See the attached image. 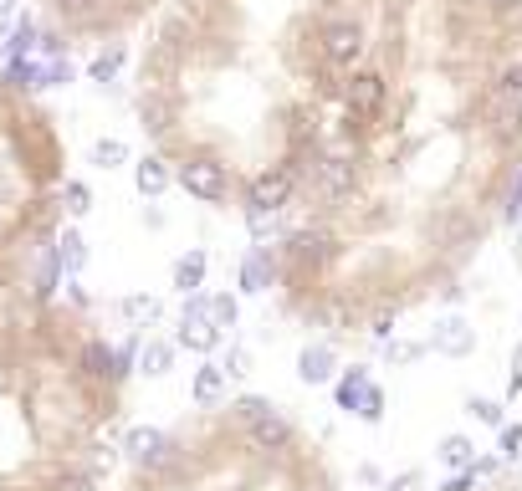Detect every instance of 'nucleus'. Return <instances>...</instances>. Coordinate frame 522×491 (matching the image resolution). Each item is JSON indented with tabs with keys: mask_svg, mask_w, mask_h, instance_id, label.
<instances>
[{
	"mask_svg": "<svg viewBox=\"0 0 522 491\" xmlns=\"http://www.w3.org/2000/svg\"><path fill=\"white\" fill-rule=\"evenodd\" d=\"M72 154L57 113L0 72V292H16L62 226Z\"/></svg>",
	"mask_w": 522,
	"mask_h": 491,
	"instance_id": "5",
	"label": "nucleus"
},
{
	"mask_svg": "<svg viewBox=\"0 0 522 491\" xmlns=\"http://www.w3.org/2000/svg\"><path fill=\"white\" fill-rule=\"evenodd\" d=\"M379 0H164L134 67V118L190 200L282 215L369 62Z\"/></svg>",
	"mask_w": 522,
	"mask_h": 491,
	"instance_id": "2",
	"label": "nucleus"
},
{
	"mask_svg": "<svg viewBox=\"0 0 522 491\" xmlns=\"http://www.w3.org/2000/svg\"><path fill=\"white\" fill-rule=\"evenodd\" d=\"M164 0H36L41 21L67 47H108L154 21Z\"/></svg>",
	"mask_w": 522,
	"mask_h": 491,
	"instance_id": "6",
	"label": "nucleus"
},
{
	"mask_svg": "<svg viewBox=\"0 0 522 491\" xmlns=\"http://www.w3.org/2000/svg\"><path fill=\"white\" fill-rule=\"evenodd\" d=\"M123 491H338V481L287 410L241 394L159 435Z\"/></svg>",
	"mask_w": 522,
	"mask_h": 491,
	"instance_id": "4",
	"label": "nucleus"
},
{
	"mask_svg": "<svg viewBox=\"0 0 522 491\" xmlns=\"http://www.w3.org/2000/svg\"><path fill=\"white\" fill-rule=\"evenodd\" d=\"M522 190V0H379L348 93L267 261L287 318L384 333L446 297Z\"/></svg>",
	"mask_w": 522,
	"mask_h": 491,
	"instance_id": "1",
	"label": "nucleus"
},
{
	"mask_svg": "<svg viewBox=\"0 0 522 491\" xmlns=\"http://www.w3.org/2000/svg\"><path fill=\"white\" fill-rule=\"evenodd\" d=\"M123 405V364L87 312L0 292V491H93Z\"/></svg>",
	"mask_w": 522,
	"mask_h": 491,
	"instance_id": "3",
	"label": "nucleus"
},
{
	"mask_svg": "<svg viewBox=\"0 0 522 491\" xmlns=\"http://www.w3.org/2000/svg\"><path fill=\"white\" fill-rule=\"evenodd\" d=\"M487 491H522V481H492Z\"/></svg>",
	"mask_w": 522,
	"mask_h": 491,
	"instance_id": "7",
	"label": "nucleus"
}]
</instances>
